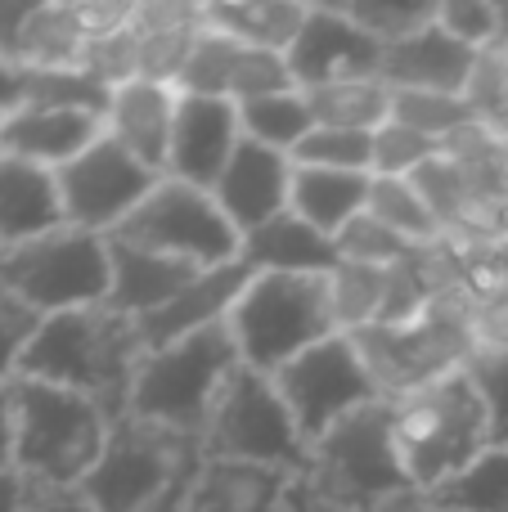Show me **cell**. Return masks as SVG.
I'll use <instances>...</instances> for the list:
<instances>
[{
    "instance_id": "6da1fadb",
    "label": "cell",
    "mask_w": 508,
    "mask_h": 512,
    "mask_svg": "<svg viewBox=\"0 0 508 512\" xmlns=\"http://www.w3.org/2000/svg\"><path fill=\"white\" fill-rule=\"evenodd\" d=\"M144 355L149 346L140 337V324L104 301V306L45 315L18 364V378L81 391L117 423L131 409V387Z\"/></svg>"
},
{
    "instance_id": "7a4b0ae2",
    "label": "cell",
    "mask_w": 508,
    "mask_h": 512,
    "mask_svg": "<svg viewBox=\"0 0 508 512\" xmlns=\"http://www.w3.org/2000/svg\"><path fill=\"white\" fill-rule=\"evenodd\" d=\"M203 468L207 454L198 436L126 414L113 423L104 459L81 495L95 512H185Z\"/></svg>"
},
{
    "instance_id": "3957f363",
    "label": "cell",
    "mask_w": 508,
    "mask_h": 512,
    "mask_svg": "<svg viewBox=\"0 0 508 512\" xmlns=\"http://www.w3.org/2000/svg\"><path fill=\"white\" fill-rule=\"evenodd\" d=\"M14 472L36 490H81L104 459L113 418L90 396L14 378Z\"/></svg>"
},
{
    "instance_id": "277c9868",
    "label": "cell",
    "mask_w": 508,
    "mask_h": 512,
    "mask_svg": "<svg viewBox=\"0 0 508 512\" xmlns=\"http://www.w3.org/2000/svg\"><path fill=\"white\" fill-rule=\"evenodd\" d=\"M387 405H392L396 454L410 486L419 490L450 486L491 450V414L468 369H455Z\"/></svg>"
},
{
    "instance_id": "5b68a950",
    "label": "cell",
    "mask_w": 508,
    "mask_h": 512,
    "mask_svg": "<svg viewBox=\"0 0 508 512\" xmlns=\"http://www.w3.org/2000/svg\"><path fill=\"white\" fill-rule=\"evenodd\" d=\"M477 292L468 288H446L432 297V306L410 324H369L351 333L365 369L374 373L383 400H401L410 391L428 387V382L446 378V373L464 369L473 346V315Z\"/></svg>"
},
{
    "instance_id": "8992f818",
    "label": "cell",
    "mask_w": 508,
    "mask_h": 512,
    "mask_svg": "<svg viewBox=\"0 0 508 512\" xmlns=\"http://www.w3.org/2000/svg\"><path fill=\"white\" fill-rule=\"evenodd\" d=\"M239 346L230 324H212L203 333H189L171 346L144 355L131 387V418L171 427L185 436H203L221 387L239 369Z\"/></svg>"
},
{
    "instance_id": "52a82bcc",
    "label": "cell",
    "mask_w": 508,
    "mask_h": 512,
    "mask_svg": "<svg viewBox=\"0 0 508 512\" xmlns=\"http://www.w3.org/2000/svg\"><path fill=\"white\" fill-rule=\"evenodd\" d=\"M239 360L275 378L288 360L338 333L329 301V274H252L230 310Z\"/></svg>"
},
{
    "instance_id": "ba28073f",
    "label": "cell",
    "mask_w": 508,
    "mask_h": 512,
    "mask_svg": "<svg viewBox=\"0 0 508 512\" xmlns=\"http://www.w3.org/2000/svg\"><path fill=\"white\" fill-rule=\"evenodd\" d=\"M198 441L216 463H248V468H275L293 477H302L311 463V445L297 432L275 378L248 364H239L234 378L221 387Z\"/></svg>"
},
{
    "instance_id": "9c48e42d",
    "label": "cell",
    "mask_w": 508,
    "mask_h": 512,
    "mask_svg": "<svg viewBox=\"0 0 508 512\" xmlns=\"http://www.w3.org/2000/svg\"><path fill=\"white\" fill-rule=\"evenodd\" d=\"M329 504L347 512H374L392 495L410 490L405 463L396 454L392 436V405L378 400L342 423H333L320 441L311 445V463L302 472Z\"/></svg>"
},
{
    "instance_id": "30bf717a",
    "label": "cell",
    "mask_w": 508,
    "mask_h": 512,
    "mask_svg": "<svg viewBox=\"0 0 508 512\" xmlns=\"http://www.w3.org/2000/svg\"><path fill=\"white\" fill-rule=\"evenodd\" d=\"M0 283L14 297H23L36 315H59V310L104 306L113 261H108V234H90L77 225L27 239L5 252Z\"/></svg>"
},
{
    "instance_id": "8fae6325",
    "label": "cell",
    "mask_w": 508,
    "mask_h": 512,
    "mask_svg": "<svg viewBox=\"0 0 508 512\" xmlns=\"http://www.w3.org/2000/svg\"><path fill=\"white\" fill-rule=\"evenodd\" d=\"M113 239L135 243L144 252L176 256V261H189L198 270L230 265L243 252V234L225 221L216 198L207 189L171 176H162L153 185V194L113 230Z\"/></svg>"
},
{
    "instance_id": "7c38bea8",
    "label": "cell",
    "mask_w": 508,
    "mask_h": 512,
    "mask_svg": "<svg viewBox=\"0 0 508 512\" xmlns=\"http://www.w3.org/2000/svg\"><path fill=\"white\" fill-rule=\"evenodd\" d=\"M275 387H279V396H284L288 414H293L297 432L306 436V445H315L347 414L383 400L374 373L365 369V360H360L356 342H351L347 333L324 337L320 346H311V351H302L297 360H288L284 369L275 373Z\"/></svg>"
},
{
    "instance_id": "4fadbf2b",
    "label": "cell",
    "mask_w": 508,
    "mask_h": 512,
    "mask_svg": "<svg viewBox=\"0 0 508 512\" xmlns=\"http://www.w3.org/2000/svg\"><path fill=\"white\" fill-rule=\"evenodd\" d=\"M63 198V221L90 234H113L158 185V171L122 149L113 135H99L81 158L54 171Z\"/></svg>"
},
{
    "instance_id": "5bb4252c",
    "label": "cell",
    "mask_w": 508,
    "mask_h": 512,
    "mask_svg": "<svg viewBox=\"0 0 508 512\" xmlns=\"http://www.w3.org/2000/svg\"><path fill=\"white\" fill-rule=\"evenodd\" d=\"M284 59H288L297 90H320V86H338V81L378 77V68H383V41H374L347 14L311 9Z\"/></svg>"
},
{
    "instance_id": "9a60e30c",
    "label": "cell",
    "mask_w": 508,
    "mask_h": 512,
    "mask_svg": "<svg viewBox=\"0 0 508 512\" xmlns=\"http://www.w3.org/2000/svg\"><path fill=\"white\" fill-rule=\"evenodd\" d=\"M239 144H243V122L234 99L185 95L180 90L176 131H171V153H167L171 180H185V185H198L212 194Z\"/></svg>"
},
{
    "instance_id": "2e32d148",
    "label": "cell",
    "mask_w": 508,
    "mask_h": 512,
    "mask_svg": "<svg viewBox=\"0 0 508 512\" xmlns=\"http://www.w3.org/2000/svg\"><path fill=\"white\" fill-rule=\"evenodd\" d=\"M288 194H293V158L248 140V135H243L230 167L221 171V180H216V189H212L216 207H221L225 221L239 234H252L266 221L284 216Z\"/></svg>"
},
{
    "instance_id": "e0dca14e",
    "label": "cell",
    "mask_w": 508,
    "mask_h": 512,
    "mask_svg": "<svg viewBox=\"0 0 508 512\" xmlns=\"http://www.w3.org/2000/svg\"><path fill=\"white\" fill-rule=\"evenodd\" d=\"M486 50H473L468 41L450 36L446 27H423L405 41L383 45L378 81L387 90H432V95H468L477 77V63Z\"/></svg>"
},
{
    "instance_id": "ac0fdd59",
    "label": "cell",
    "mask_w": 508,
    "mask_h": 512,
    "mask_svg": "<svg viewBox=\"0 0 508 512\" xmlns=\"http://www.w3.org/2000/svg\"><path fill=\"white\" fill-rule=\"evenodd\" d=\"M176 108L180 90L162 86V81H126L108 99L104 135H113L131 158H140L144 167H153L158 176H167V153H171V131H176Z\"/></svg>"
},
{
    "instance_id": "d6986e66",
    "label": "cell",
    "mask_w": 508,
    "mask_h": 512,
    "mask_svg": "<svg viewBox=\"0 0 508 512\" xmlns=\"http://www.w3.org/2000/svg\"><path fill=\"white\" fill-rule=\"evenodd\" d=\"M248 283H252V270L243 261L203 270L176 301H171V306L135 319V324H140L144 346L158 351V346H171V342H180V337H189V333H203V328H212V324H225L230 310H234V301L243 297Z\"/></svg>"
},
{
    "instance_id": "ffe728a7",
    "label": "cell",
    "mask_w": 508,
    "mask_h": 512,
    "mask_svg": "<svg viewBox=\"0 0 508 512\" xmlns=\"http://www.w3.org/2000/svg\"><path fill=\"white\" fill-rule=\"evenodd\" d=\"M0 135H5L9 158L59 171L104 135V117L81 113V108H14L0 126Z\"/></svg>"
},
{
    "instance_id": "44dd1931",
    "label": "cell",
    "mask_w": 508,
    "mask_h": 512,
    "mask_svg": "<svg viewBox=\"0 0 508 512\" xmlns=\"http://www.w3.org/2000/svg\"><path fill=\"white\" fill-rule=\"evenodd\" d=\"M108 261H113V283H108V306L131 319H144L153 310L171 306L189 283L198 279V265L176 261L162 252H144L135 243H122L108 234Z\"/></svg>"
},
{
    "instance_id": "7402d4cb",
    "label": "cell",
    "mask_w": 508,
    "mask_h": 512,
    "mask_svg": "<svg viewBox=\"0 0 508 512\" xmlns=\"http://www.w3.org/2000/svg\"><path fill=\"white\" fill-rule=\"evenodd\" d=\"M63 221V198L54 171L36 167L23 158H0V243L18 248L27 239L59 230Z\"/></svg>"
},
{
    "instance_id": "603a6c76",
    "label": "cell",
    "mask_w": 508,
    "mask_h": 512,
    "mask_svg": "<svg viewBox=\"0 0 508 512\" xmlns=\"http://www.w3.org/2000/svg\"><path fill=\"white\" fill-rule=\"evenodd\" d=\"M239 261L252 274H333L342 265V256L329 234L306 225L302 216L284 212L275 221H266L261 230L243 234Z\"/></svg>"
},
{
    "instance_id": "cb8c5ba5",
    "label": "cell",
    "mask_w": 508,
    "mask_h": 512,
    "mask_svg": "<svg viewBox=\"0 0 508 512\" xmlns=\"http://www.w3.org/2000/svg\"><path fill=\"white\" fill-rule=\"evenodd\" d=\"M369 180L356 171H324V167H297L293 162V194H288V212L302 216L320 234L338 239L351 221L369 207Z\"/></svg>"
},
{
    "instance_id": "d4e9b609",
    "label": "cell",
    "mask_w": 508,
    "mask_h": 512,
    "mask_svg": "<svg viewBox=\"0 0 508 512\" xmlns=\"http://www.w3.org/2000/svg\"><path fill=\"white\" fill-rule=\"evenodd\" d=\"M288 477H293V472L207 459L185 512H275Z\"/></svg>"
},
{
    "instance_id": "484cf974",
    "label": "cell",
    "mask_w": 508,
    "mask_h": 512,
    "mask_svg": "<svg viewBox=\"0 0 508 512\" xmlns=\"http://www.w3.org/2000/svg\"><path fill=\"white\" fill-rule=\"evenodd\" d=\"M311 9L297 0H207V27L257 50L288 54Z\"/></svg>"
},
{
    "instance_id": "4316f807",
    "label": "cell",
    "mask_w": 508,
    "mask_h": 512,
    "mask_svg": "<svg viewBox=\"0 0 508 512\" xmlns=\"http://www.w3.org/2000/svg\"><path fill=\"white\" fill-rule=\"evenodd\" d=\"M90 45V32L81 23L72 0H50L36 9V18L23 27L14 63L18 68H81V54Z\"/></svg>"
},
{
    "instance_id": "83f0119b",
    "label": "cell",
    "mask_w": 508,
    "mask_h": 512,
    "mask_svg": "<svg viewBox=\"0 0 508 512\" xmlns=\"http://www.w3.org/2000/svg\"><path fill=\"white\" fill-rule=\"evenodd\" d=\"M311 99L315 126H333V131H383L392 122V90L378 77L365 81H338V86H320L306 90Z\"/></svg>"
},
{
    "instance_id": "f1b7e54d",
    "label": "cell",
    "mask_w": 508,
    "mask_h": 512,
    "mask_svg": "<svg viewBox=\"0 0 508 512\" xmlns=\"http://www.w3.org/2000/svg\"><path fill=\"white\" fill-rule=\"evenodd\" d=\"M239 122L243 135L266 149H279L293 158V149L315 131V113L306 90H279V95H261V99H243L239 104Z\"/></svg>"
},
{
    "instance_id": "f546056e",
    "label": "cell",
    "mask_w": 508,
    "mask_h": 512,
    "mask_svg": "<svg viewBox=\"0 0 508 512\" xmlns=\"http://www.w3.org/2000/svg\"><path fill=\"white\" fill-rule=\"evenodd\" d=\"M365 212L378 216V221H383L387 230H396L401 239H410L414 248H432V243L446 239L437 212L428 207V198L419 194V185H414L410 176H374L369 180Z\"/></svg>"
},
{
    "instance_id": "4dcf8cb0",
    "label": "cell",
    "mask_w": 508,
    "mask_h": 512,
    "mask_svg": "<svg viewBox=\"0 0 508 512\" xmlns=\"http://www.w3.org/2000/svg\"><path fill=\"white\" fill-rule=\"evenodd\" d=\"M23 108H81V113L108 117L113 90L99 86L86 68H23Z\"/></svg>"
},
{
    "instance_id": "1f68e13d",
    "label": "cell",
    "mask_w": 508,
    "mask_h": 512,
    "mask_svg": "<svg viewBox=\"0 0 508 512\" xmlns=\"http://www.w3.org/2000/svg\"><path fill=\"white\" fill-rule=\"evenodd\" d=\"M392 122L446 144L468 122H477L468 95H432V90H392Z\"/></svg>"
},
{
    "instance_id": "d6a6232c",
    "label": "cell",
    "mask_w": 508,
    "mask_h": 512,
    "mask_svg": "<svg viewBox=\"0 0 508 512\" xmlns=\"http://www.w3.org/2000/svg\"><path fill=\"white\" fill-rule=\"evenodd\" d=\"M387 292V270H369V265H347L329 274V301H333V324L338 333H360L378 319Z\"/></svg>"
},
{
    "instance_id": "836d02e7",
    "label": "cell",
    "mask_w": 508,
    "mask_h": 512,
    "mask_svg": "<svg viewBox=\"0 0 508 512\" xmlns=\"http://www.w3.org/2000/svg\"><path fill=\"white\" fill-rule=\"evenodd\" d=\"M450 512H508V445H491L464 477L432 490Z\"/></svg>"
},
{
    "instance_id": "e575fe53",
    "label": "cell",
    "mask_w": 508,
    "mask_h": 512,
    "mask_svg": "<svg viewBox=\"0 0 508 512\" xmlns=\"http://www.w3.org/2000/svg\"><path fill=\"white\" fill-rule=\"evenodd\" d=\"M293 162L297 167H324V171H356V176H374V135L315 126V131L293 149Z\"/></svg>"
},
{
    "instance_id": "d590c367",
    "label": "cell",
    "mask_w": 508,
    "mask_h": 512,
    "mask_svg": "<svg viewBox=\"0 0 508 512\" xmlns=\"http://www.w3.org/2000/svg\"><path fill=\"white\" fill-rule=\"evenodd\" d=\"M333 243H338V256L347 265H369V270H392V265H405L414 252H419L410 239L387 230V225L369 212H360Z\"/></svg>"
},
{
    "instance_id": "8d00e7d4",
    "label": "cell",
    "mask_w": 508,
    "mask_h": 512,
    "mask_svg": "<svg viewBox=\"0 0 508 512\" xmlns=\"http://www.w3.org/2000/svg\"><path fill=\"white\" fill-rule=\"evenodd\" d=\"M437 5L441 0H351L347 18L356 27H365L374 41L392 45L437 23Z\"/></svg>"
},
{
    "instance_id": "74e56055",
    "label": "cell",
    "mask_w": 508,
    "mask_h": 512,
    "mask_svg": "<svg viewBox=\"0 0 508 512\" xmlns=\"http://www.w3.org/2000/svg\"><path fill=\"white\" fill-rule=\"evenodd\" d=\"M468 378L482 391V405L491 414V445H508V346H477L468 355Z\"/></svg>"
},
{
    "instance_id": "f35d334b",
    "label": "cell",
    "mask_w": 508,
    "mask_h": 512,
    "mask_svg": "<svg viewBox=\"0 0 508 512\" xmlns=\"http://www.w3.org/2000/svg\"><path fill=\"white\" fill-rule=\"evenodd\" d=\"M437 153H441L437 140L410 131V126L387 122L383 131H374V176H414Z\"/></svg>"
},
{
    "instance_id": "ab89813d",
    "label": "cell",
    "mask_w": 508,
    "mask_h": 512,
    "mask_svg": "<svg viewBox=\"0 0 508 512\" xmlns=\"http://www.w3.org/2000/svg\"><path fill=\"white\" fill-rule=\"evenodd\" d=\"M45 315H36L23 297L0 283V382H14L18 378V364H23L27 346H32L36 328H41Z\"/></svg>"
},
{
    "instance_id": "60d3db41",
    "label": "cell",
    "mask_w": 508,
    "mask_h": 512,
    "mask_svg": "<svg viewBox=\"0 0 508 512\" xmlns=\"http://www.w3.org/2000/svg\"><path fill=\"white\" fill-rule=\"evenodd\" d=\"M437 27L468 41L473 50H491L500 41V5L495 0H441Z\"/></svg>"
},
{
    "instance_id": "b9f144b4",
    "label": "cell",
    "mask_w": 508,
    "mask_h": 512,
    "mask_svg": "<svg viewBox=\"0 0 508 512\" xmlns=\"http://www.w3.org/2000/svg\"><path fill=\"white\" fill-rule=\"evenodd\" d=\"M207 27V23H203ZM203 27H185V32H162V36H140V77L144 81H162V86H176L180 72H185L194 41Z\"/></svg>"
},
{
    "instance_id": "7bdbcfd3",
    "label": "cell",
    "mask_w": 508,
    "mask_h": 512,
    "mask_svg": "<svg viewBox=\"0 0 508 512\" xmlns=\"http://www.w3.org/2000/svg\"><path fill=\"white\" fill-rule=\"evenodd\" d=\"M207 5L203 0H140L131 14L135 36H162V32H185V27H203Z\"/></svg>"
},
{
    "instance_id": "ee69618b",
    "label": "cell",
    "mask_w": 508,
    "mask_h": 512,
    "mask_svg": "<svg viewBox=\"0 0 508 512\" xmlns=\"http://www.w3.org/2000/svg\"><path fill=\"white\" fill-rule=\"evenodd\" d=\"M468 328H473V346H508V283L477 292Z\"/></svg>"
},
{
    "instance_id": "f6af8a7d",
    "label": "cell",
    "mask_w": 508,
    "mask_h": 512,
    "mask_svg": "<svg viewBox=\"0 0 508 512\" xmlns=\"http://www.w3.org/2000/svg\"><path fill=\"white\" fill-rule=\"evenodd\" d=\"M50 0H0V59L14 63L23 27L36 18V9H45Z\"/></svg>"
},
{
    "instance_id": "bcb514c9",
    "label": "cell",
    "mask_w": 508,
    "mask_h": 512,
    "mask_svg": "<svg viewBox=\"0 0 508 512\" xmlns=\"http://www.w3.org/2000/svg\"><path fill=\"white\" fill-rule=\"evenodd\" d=\"M275 512H347V508L329 504V499H324L306 477H288V486H284V495H279Z\"/></svg>"
},
{
    "instance_id": "7dc6e473",
    "label": "cell",
    "mask_w": 508,
    "mask_h": 512,
    "mask_svg": "<svg viewBox=\"0 0 508 512\" xmlns=\"http://www.w3.org/2000/svg\"><path fill=\"white\" fill-rule=\"evenodd\" d=\"M32 512H95L81 490H36L32 486Z\"/></svg>"
},
{
    "instance_id": "c3c4849f",
    "label": "cell",
    "mask_w": 508,
    "mask_h": 512,
    "mask_svg": "<svg viewBox=\"0 0 508 512\" xmlns=\"http://www.w3.org/2000/svg\"><path fill=\"white\" fill-rule=\"evenodd\" d=\"M374 512H450L446 504H441L432 490H419V486H410V490H401V495H392L387 504H378Z\"/></svg>"
},
{
    "instance_id": "681fc988",
    "label": "cell",
    "mask_w": 508,
    "mask_h": 512,
    "mask_svg": "<svg viewBox=\"0 0 508 512\" xmlns=\"http://www.w3.org/2000/svg\"><path fill=\"white\" fill-rule=\"evenodd\" d=\"M23 86H27V72L18 63L0 59V117H9L14 108H23Z\"/></svg>"
},
{
    "instance_id": "f907efd6",
    "label": "cell",
    "mask_w": 508,
    "mask_h": 512,
    "mask_svg": "<svg viewBox=\"0 0 508 512\" xmlns=\"http://www.w3.org/2000/svg\"><path fill=\"white\" fill-rule=\"evenodd\" d=\"M0 512H32V486L14 468H0Z\"/></svg>"
},
{
    "instance_id": "816d5d0a",
    "label": "cell",
    "mask_w": 508,
    "mask_h": 512,
    "mask_svg": "<svg viewBox=\"0 0 508 512\" xmlns=\"http://www.w3.org/2000/svg\"><path fill=\"white\" fill-rule=\"evenodd\" d=\"M0 468H14V396L0 382Z\"/></svg>"
},
{
    "instance_id": "f5cc1de1",
    "label": "cell",
    "mask_w": 508,
    "mask_h": 512,
    "mask_svg": "<svg viewBox=\"0 0 508 512\" xmlns=\"http://www.w3.org/2000/svg\"><path fill=\"white\" fill-rule=\"evenodd\" d=\"M297 5H306V9H324V14H347L351 0H297Z\"/></svg>"
},
{
    "instance_id": "db71d44e",
    "label": "cell",
    "mask_w": 508,
    "mask_h": 512,
    "mask_svg": "<svg viewBox=\"0 0 508 512\" xmlns=\"http://www.w3.org/2000/svg\"><path fill=\"white\" fill-rule=\"evenodd\" d=\"M495 45H508V0H500V41Z\"/></svg>"
},
{
    "instance_id": "11a10c76",
    "label": "cell",
    "mask_w": 508,
    "mask_h": 512,
    "mask_svg": "<svg viewBox=\"0 0 508 512\" xmlns=\"http://www.w3.org/2000/svg\"><path fill=\"white\" fill-rule=\"evenodd\" d=\"M0 126H5V117H0ZM0 158H5V135H0Z\"/></svg>"
},
{
    "instance_id": "9f6ffc18",
    "label": "cell",
    "mask_w": 508,
    "mask_h": 512,
    "mask_svg": "<svg viewBox=\"0 0 508 512\" xmlns=\"http://www.w3.org/2000/svg\"><path fill=\"white\" fill-rule=\"evenodd\" d=\"M5 252H9V248H5V243H0V265H5Z\"/></svg>"
},
{
    "instance_id": "6f0895ef",
    "label": "cell",
    "mask_w": 508,
    "mask_h": 512,
    "mask_svg": "<svg viewBox=\"0 0 508 512\" xmlns=\"http://www.w3.org/2000/svg\"><path fill=\"white\" fill-rule=\"evenodd\" d=\"M495 5H500V0H495Z\"/></svg>"
},
{
    "instance_id": "680465c9",
    "label": "cell",
    "mask_w": 508,
    "mask_h": 512,
    "mask_svg": "<svg viewBox=\"0 0 508 512\" xmlns=\"http://www.w3.org/2000/svg\"><path fill=\"white\" fill-rule=\"evenodd\" d=\"M72 5H77V0H72Z\"/></svg>"
},
{
    "instance_id": "91938a15",
    "label": "cell",
    "mask_w": 508,
    "mask_h": 512,
    "mask_svg": "<svg viewBox=\"0 0 508 512\" xmlns=\"http://www.w3.org/2000/svg\"><path fill=\"white\" fill-rule=\"evenodd\" d=\"M203 5H207V0H203Z\"/></svg>"
}]
</instances>
